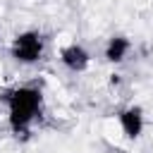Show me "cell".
<instances>
[{"mask_svg":"<svg viewBox=\"0 0 153 153\" xmlns=\"http://www.w3.org/2000/svg\"><path fill=\"white\" fill-rule=\"evenodd\" d=\"M131 55V41L122 33H115L105 41L103 45V57L110 62V65H122L127 57Z\"/></svg>","mask_w":153,"mask_h":153,"instance_id":"5","label":"cell"},{"mask_svg":"<svg viewBox=\"0 0 153 153\" xmlns=\"http://www.w3.org/2000/svg\"><path fill=\"white\" fill-rule=\"evenodd\" d=\"M45 55V36L38 29H24L19 33L12 36L10 41V57L22 65V67H31L38 65Z\"/></svg>","mask_w":153,"mask_h":153,"instance_id":"2","label":"cell"},{"mask_svg":"<svg viewBox=\"0 0 153 153\" xmlns=\"http://www.w3.org/2000/svg\"><path fill=\"white\" fill-rule=\"evenodd\" d=\"M60 65L72 74H81L91 67V53H88L86 45L72 41V43L60 48Z\"/></svg>","mask_w":153,"mask_h":153,"instance_id":"4","label":"cell"},{"mask_svg":"<svg viewBox=\"0 0 153 153\" xmlns=\"http://www.w3.org/2000/svg\"><path fill=\"white\" fill-rule=\"evenodd\" d=\"M117 124H120V131L124 139L129 141H136L141 139L143 129H146V115H143V108L131 103V105H124L120 112H117Z\"/></svg>","mask_w":153,"mask_h":153,"instance_id":"3","label":"cell"},{"mask_svg":"<svg viewBox=\"0 0 153 153\" xmlns=\"http://www.w3.org/2000/svg\"><path fill=\"white\" fill-rule=\"evenodd\" d=\"M2 103L7 112V127L17 139H29L31 129L43 115L45 96L38 84H17L7 91H2Z\"/></svg>","mask_w":153,"mask_h":153,"instance_id":"1","label":"cell"}]
</instances>
